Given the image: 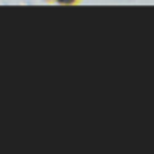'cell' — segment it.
Wrapping results in <instances>:
<instances>
[{
	"instance_id": "6da1fadb",
	"label": "cell",
	"mask_w": 154,
	"mask_h": 154,
	"mask_svg": "<svg viewBox=\"0 0 154 154\" xmlns=\"http://www.w3.org/2000/svg\"><path fill=\"white\" fill-rule=\"evenodd\" d=\"M60 2H71V0H60Z\"/></svg>"
}]
</instances>
